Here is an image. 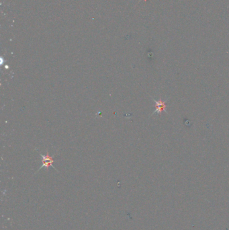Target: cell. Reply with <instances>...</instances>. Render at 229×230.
<instances>
[{
	"label": "cell",
	"mask_w": 229,
	"mask_h": 230,
	"mask_svg": "<svg viewBox=\"0 0 229 230\" xmlns=\"http://www.w3.org/2000/svg\"><path fill=\"white\" fill-rule=\"evenodd\" d=\"M39 154H40V155L42 158V163H43V165H42L41 167L38 169V171L41 170L43 168H46L47 169L49 168L50 166H52L54 170H57V169L55 168V167L53 166V163L55 162V161L52 159V157L49 155L48 152H47L46 155H43L40 152H39Z\"/></svg>",
	"instance_id": "1"
},
{
	"label": "cell",
	"mask_w": 229,
	"mask_h": 230,
	"mask_svg": "<svg viewBox=\"0 0 229 230\" xmlns=\"http://www.w3.org/2000/svg\"><path fill=\"white\" fill-rule=\"evenodd\" d=\"M151 98L152 100V101H154L155 103V106H156V109L152 113L151 115H153L154 114L157 113L158 115H161L162 113V112H165L167 113V110H166V108H167V104H166V102L167 101V100H162L161 99H160L159 100H156L155 98H153L151 96Z\"/></svg>",
	"instance_id": "2"
}]
</instances>
